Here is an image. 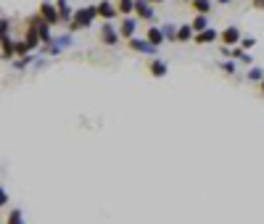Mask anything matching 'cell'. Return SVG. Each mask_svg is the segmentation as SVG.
I'll return each instance as SVG.
<instances>
[{
	"instance_id": "cell-29",
	"label": "cell",
	"mask_w": 264,
	"mask_h": 224,
	"mask_svg": "<svg viewBox=\"0 0 264 224\" xmlns=\"http://www.w3.org/2000/svg\"><path fill=\"white\" fill-rule=\"evenodd\" d=\"M217 3H222V5H227V3H230V0H217Z\"/></svg>"
},
{
	"instance_id": "cell-10",
	"label": "cell",
	"mask_w": 264,
	"mask_h": 224,
	"mask_svg": "<svg viewBox=\"0 0 264 224\" xmlns=\"http://www.w3.org/2000/svg\"><path fill=\"white\" fill-rule=\"evenodd\" d=\"M166 72H169V66H166V61H162V58H151L148 61V74L151 76H166Z\"/></svg>"
},
{
	"instance_id": "cell-26",
	"label": "cell",
	"mask_w": 264,
	"mask_h": 224,
	"mask_svg": "<svg viewBox=\"0 0 264 224\" xmlns=\"http://www.w3.org/2000/svg\"><path fill=\"white\" fill-rule=\"evenodd\" d=\"M251 5H254L256 11H264V0H251Z\"/></svg>"
},
{
	"instance_id": "cell-14",
	"label": "cell",
	"mask_w": 264,
	"mask_h": 224,
	"mask_svg": "<svg viewBox=\"0 0 264 224\" xmlns=\"http://www.w3.org/2000/svg\"><path fill=\"white\" fill-rule=\"evenodd\" d=\"M196 40V32H193L190 24H183V27L177 29V42H193Z\"/></svg>"
},
{
	"instance_id": "cell-25",
	"label": "cell",
	"mask_w": 264,
	"mask_h": 224,
	"mask_svg": "<svg viewBox=\"0 0 264 224\" xmlns=\"http://www.w3.org/2000/svg\"><path fill=\"white\" fill-rule=\"evenodd\" d=\"M29 61H32L29 56H27V58H16V63H14V66H16V69H24V66H27Z\"/></svg>"
},
{
	"instance_id": "cell-22",
	"label": "cell",
	"mask_w": 264,
	"mask_h": 224,
	"mask_svg": "<svg viewBox=\"0 0 264 224\" xmlns=\"http://www.w3.org/2000/svg\"><path fill=\"white\" fill-rule=\"evenodd\" d=\"M220 72L222 74H235V61H222L220 63Z\"/></svg>"
},
{
	"instance_id": "cell-4",
	"label": "cell",
	"mask_w": 264,
	"mask_h": 224,
	"mask_svg": "<svg viewBox=\"0 0 264 224\" xmlns=\"http://www.w3.org/2000/svg\"><path fill=\"white\" fill-rule=\"evenodd\" d=\"M37 14H40L45 21L50 24V27H56V24H61L63 19H61V14H59V8H56V3H50V0H42L40 3V8H37Z\"/></svg>"
},
{
	"instance_id": "cell-23",
	"label": "cell",
	"mask_w": 264,
	"mask_h": 224,
	"mask_svg": "<svg viewBox=\"0 0 264 224\" xmlns=\"http://www.w3.org/2000/svg\"><path fill=\"white\" fill-rule=\"evenodd\" d=\"M254 45H256L254 37H243V40H241V48H243V50H251Z\"/></svg>"
},
{
	"instance_id": "cell-5",
	"label": "cell",
	"mask_w": 264,
	"mask_h": 224,
	"mask_svg": "<svg viewBox=\"0 0 264 224\" xmlns=\"http://www.w3.org/2000/svg\"><path fill=\"white\" fill-rule=\"evenodd\" d=\"M135 16H138V21H156L153 5L148 0H135Z\"/></svg>"
},
{
	"instance_id": "cell-17",
	"label": "cell",
	"mask_w": 264,
	"mask_h": 224,
	"mask_svg": "<svg viewBox=\"0 0 264 224\" xmlns=\"http://www.w3.org/2000/svg\"><path fill=\"white\" fill-rule=\"evenodd\" d=\"M117 11L122 19H127L130 14H135V0H117Z\"/></svg>"
},
{
	"instance_id": "cell-2",
	"label": "cell",
	"mask_w": 264,
	"mask_h": 224,
	"mask_svg": "<svg viewBox=\"0 0 264 224\" xmlns=\"http://www.w3.org/2000/svg\"><path fill=\"white\" fill-rule=\"evenodd\" d=\"M98 40L103 45H108V48H114L119 40H122V35H119V29L114 27V21H103L101 24V29H98Z\"/></svg>"
},
{
	"instance_id": "cell-21",
	"label": "cell",
	"mask_w": 264,
	"mask_h": 224,
	"mask_svg": "<svg viewBox=\"0 0 264 224\" xmlns=\"http://www.w3.org/2000/svg\"><path fill=\"white\" fill-rule=\"evenodd\" d=\"M246 79H248V82H264V69H259V66H254V69H248V74H246Z\"/></svg>"
},
{
	"instance_id": "cell-7",
	"label": "cell",
	"mask_w": 264,
	"mask_h": 224,
	"mask_svg": "<svg viewBox=\"0 0 264 224\" xmlns=\"http://www.w3.org/2000/svg\"><path fill=\"white\" fill-rule=\"evenodd\" d=\"M127 48H130L132 53H143V56H151V53H156V50H159V48H153L148 40H138V37L127 40Z\"/></svg>"
},
{
	"instance_id": "cell-12",
	"label": "cell",
	"mask_w": 264,
	"mask_h": 224,
	"mask_svg": "<svg viewBox=\"0 0 264 224\" xmlns=\"http://www.w3.org/2000/svg\"><path fill=\"white\" fill-rule=\"evenodd\" d=\"M214 40H220V32L209 27L206 32H198V35H196V40H193V42H196V45H209V42H214Z\"/></svg>"
},
{
	"instance_id": "cell-11",
	"label": "cell",
	"mask_w": 264,
	"mask_h": 224,
	"mask_svg": "<svg viewBox=\"0 0 264 224\" xmlns=\"http://www.w3.org/2000/svg\"><path fill=\"white\" fill-rule=\"evenodd\" d=\"M0 48H3V61L16 58V42L11 40V37H3V40H0Z\"/></svg>"
},
{
	"instance_id": "cell-16",
	"label": "cell",
	"mask_w": 264,
	"mask_h": 224,
	"mask_svg": "<svg viewBox=\"0 0 264 224\" xmlns=\"http://www.w3.org/2000/svg\"><path fill=\"white\" fill-rule=\"evenodd\" d=\"M190 8L196 11V16H209V11H211V0H193Z\"/></svg>"
},
{
	"instance_id": "cell-9",
	"label": "cell",
	"mask_w": 264,
	"mask_h": 224,
	"mask_svg": "<svg viewBox=\"0 0 264 224\" xmlns=\"http://www.w3.org/2000/svg\"><path fill=\"white\" fill-rule=\"evenodd\" d=\"M145 40L153 45V48H162V45L166 42V35H164V29H159L156 24H151L148 27V32H145Z\"/></svg>"
},
{
	"instance_id": "cell-24",
	"label": "cell",
	"mask_w": 264,
	"mask_h": 224,
	"mask_svg": "<svg viewBox=\"0 0 264 224\" xmlns=\"http://www.w3.org/2000/svg\"><path fill=\"white\" fill-rule=\"evenodd\" d=\"M8 29H11V21H8V19H0V32H3V37H8Z\"/></svg>"
},
{
	"instance_id": "cell-18",
	"label": "cell",
	"mask_w": 264,
	"mask_h": 224,
	"mask_svg": "<svg viewBox=\"0 0 264 224\" xmlns=\"http://www.w3.org/2000/svg\"><path fill=\"white\" fill-rule=\"evenodd\" d=\"M190 27H193V32H206L209 29V16H193V21H190Z\"/></svg>"
},
{
	"instance_id": "cell-6",
	"label": "cell",
	"mask_w": 264,
	"mask_h": 224,
	"mask_svg": "<svg viewBox=\"0 0 264 224\" xmlns=\"http://www.w3.org/2000/svg\"><path fill=\"white\" fill-rule=\"evenodd\" d=\"M117 29H119V35H122V40H132L135 37V32H138V19H132V16H127V19H122V21L117 24Z\"/></svg>"
},
{
	"instance_id": "cell-30",
	"label": "cell",
	"mask_w": 264,
	"mask_h": 224,
	"mask_svg": "<svg viewBox=\"0 0 264 224\" xmlns=\"http://www.w3.org/2000/svg\"><path fill=\"white\" fill-rule=\"evenodd\" d=\"M183 3H188V5H190V3H193V0H183Z\"/></svg>"
},
{
	"instance_id": "cell-15",
	"label": "cell",
	"mask_w": 264,
	"mask_h": 224,
	"mask_svg": "<svg viewBox=\"0 0 264 224\" xmlns=\"http://www.w3.org/2000/svg\"><path fill=\"white\" fill-rule=\"evenodd\" d=\"M230 58H233L235 63H243V66H251V63H254V61H251V56L241 48V45H238V48H233V56H230Z\"/></svg>"
},
{
	"instance_id": "cell-19",
	"label": "cell",
	"mask_w": 264,
	"mask_h": 224,
	"mask_svg": "<svg viewBox=\"0 0 264 224\" xmlns=\"http://www.w3.org/2000/svg\"><path fill=\"white\" fill-rule=\"evenodd\" d=\"M5 224H27V222H24V214L19 208H11L8 214H5Z\"/></svg>"
},
{
	"instance_id": "cell-27",
	"label": "cell",
	"mask_w": 264,
	"mask_h": 224,
	"mask_svg": "<svg viewBox=\"0 0 264 224\" xmlns=\"http://www.w3.org/2000/svg\"><path fill=\"white\" fill-rule=\"evenodd\" d=\"M259 98H264V82H259Z\"/></svg>"
},
{
	"instance_id": "cell-28",
	"label": "cell",
	"mask_w": 264,
	"mask_h": 224,
	"mask_svg": "<svg viewBox=\"0 0 264 224\" xmlns=\"http://www.w3.org/2000/svg\"><path fill=\"white\" fill-rule=\"evenodd\" d=\"M148 3H151V5H159V3H164V0H148Z\"/></svg>"
},
{
	"instance_id": "cell-8",
	"label": "cell",
	"mask_w": 264,
	"mask_h": 224,
	"mask_svg": "<svg viewBox=\"0 0 264 224\" xmlns=\"http://www.w3.org/2000/svg\"><path fill=\"white\" fill-rule=\"evenodd\" d=\"M117 3H111V0H101L98 3V19H103V21H114L117 19Z\"/></svg>"
},
{
	"instance_id": "cell-20",
	"label": "cell",
	"mask_w": 264,
	"mask_h": 224,
	"mask_svg": "<svg viewBox=\"0 0 264 224\" xmlns=\"http://www.w3.org/2000/svg\"><path fill=\"white\" fill-rule=\"evenodd\" d=\"M32 50H35V48H32V42H27V40L16 42V58H27Z\"/></svg>"
},
{
	"instance_id": "cell-13",
	"label": "cell",
	"mask_w": 264,
	"mask_h": 224,
	"mask_svg": "<svg viewBox=\"0 0 264 224\" xmlns=\"http://www.w3.org/2000/svg\"><path fill=\"white\" fill-rule=\"evenodd\" d=\"M56 8H59V14H61L63 21H72L74 11H72V3H69V0H56Z\"/></svg>"
},
{
	"instance_id": "cell-1",
	"label": "cell",
	"mask_w": 264,
	"mask_h": 224,
	"mask_svg": "<svg viewBox=\"0 0 264 224\" xmlns=\"http://www.w3.org/2000/svg\"><path fill=\"white\" fill-rule=\"evenodd\" d=\"M95 19H98V5H82V8H74V16H72V21H69V32L87 29Z\"/></svg>"
},
{
	"instance_id": "cell-3",
	"label": "cell",
	"mask_w": 264,
	"mask_h": 224,
	"mask_svg": "<svg viewBox=\"0 0 264 224\" xmlns=\"http://www.w3.org/2000/svg\"><path fill=\"white\" fill-rule=\"evenodd\" d=\"M243 40V35H241V29L235 27V24H230V27H224L220 32V42H222V48H238Z\"/></svg>"
}]
</instances>
